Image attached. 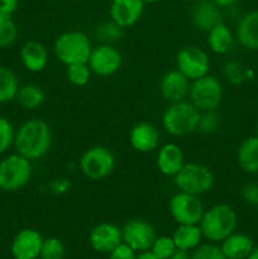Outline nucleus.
<instances>
[{
	"instance_id": "1",
	"label": "nucleus",
	"mask_w": 258,
	"mask_h": 259,
	"mask_svg": "<svg viewBox=\"0 0 258 259\" xmlns=\"http://www.w3.org/2000/svg\"><path fill=\"white\" fill-rule=\"evenodd\" d=\"M52 131L43 119H29L15 132L14 148L17 153L30 162L43 158L52 147Z\"/></svg>"
},
{
	"instance_id": "2",
	"label": "nucleus",
	"mask_w": 258,
	"mask_h": 259,
	"mask_svg": "<svg viewBox=\"0 0 258 259\" xmlns=\"http://www.w3.org/2000/svg\"><path fill=\"white\" fill-rule=\"evenodd\" d=\"M237 224L235 210L228 204H217L205 210L199 227L205 239L211 243H220L235 232Z\"/></svg>"
},
{
	"instance_id": "3",
	"label": "nucleus",
	"mask_w": 258,
	"mask_h": 259,
	"mask_svg": "<svg viewBox=\"0 0 258 259\" xmlns=\"http://www.w3.org/2000/svg\"><path fill=\"white\" fill-rule=\"evenodd\" d=\"M200 113L189 100L171 103L162 115V126L172 137H186L197 132Z\"/></svg>"
},
{
	"instance_id": "4",
	"label": "nucleus",
	"mask_w": 258,
	"mask_h": 259,
	"mask_svg": "<svg viewBox=\"0 0 258 259\" xmlns=\"http://www.w3.org/2000/svg\"><path fill=\"white\" fill-rule=\"evenodd\" d=\"M93 51L91 40L80 30H68L56 38L53 43L55 56L63 65L86 63Z\"/></svg>"
},
{
	"instance_id": "5",
	"label": "nucleus",
	"mask_w": 258,
	"mask_h": 259,
	"mask_svg": "<svg viewBox=\"0 0 258 259\" xmlns=\"http://www.w3.org/2000/svg\"><path fill=\"white\" fill-rule=\"evenodd\" d=\"M215 177L211 169L202 163H185L184 167L174 176V184L179 191L187 194L201 195L211 191Z\"/></svg>"
},
{
	"instance_id": "6",
	"label": "nucleus",
	"mask_w": 258,
	"mask_h": 259,
	"mask_svg": "<svg viewBox=\"0 0 258 259\" xmlns=\"http://www.w3.org/2000/svg\"><path fill=\"white\" fill-rule=\"evenodd\" d=\"M32 162L19 153H12L0 159V190L15 192L29 184L32 179Z\"/></svg>"
},
{
	"instance_id": "7",
	"label": "nucleus",
	"mask_w": 258,
	"mask_h": 259,
	"mask_svg": "<svg viewBox=\"0 0 258 259\" xmlns=\"http://www.w3.org/2000/svg\"><path fill=\"white\" fill-rule=\"evenodd\" d=\"M80 169L86 179L100 181L113 174L115 168V157L105 146H93L80 157Z\"/></svg>"
},
{
	"instance_id": "8",
	"label": "nucleus",
	"mask_w": 258,
	"mask_h": 259,
	"mask_svg": "<svg viewBox=\"0 0 258 259\" xmlns=\"http://www.w3.org/2000/svg\"><path fill=\"white\" fill-rule=\"evenodd\" d=\"M189 101L200 111L218 110L223 101V86L219 78L205 75L191 81Z\"/></svg>"
},
{
	"instance_id": "9",
	"label": "nucleus",
	"mask_w": 258,
	"mask_h": 259,
	"mask_svg": "<svg viewBox=\"0 0 258 259\" xmlns=\"http://www.w3.org/2000/svg\"><path fill=\"white\" fill-rule=\"evenodd\" d=\"M168 210L177 224H199L205 207L196 195L179 191L169 199Z\"/></svg>"
},
{
	"instance_id": "10",
	"label": "nucleus",
	"mask_w": 258,
	"mask_h": 259,
	"mask_svg": "<svg viewBox=\"0 0 258 259\" xmlns=\"http://www.w3.org/2000/svg\"><path fill=\"white\" fill-rule=\"evenodd\" d=\"M210 66L209 55L196 46L182 47L176 55V68L190 81L209 75Z\"/></svg>"
},
{
	"instance_id": "11",
	"label": "nucleus",
	"mask_w": 258,
	"mask_h": 259,
	"mask_svg": "<svg viewBox=\"0 0 258 259\" xmlns=\"http://www.w3.org/2000/svg\"><path fill=\"white\" fill-rule=\"evenodd\" d=\"M123 63V57L118 48L113 45L101 43L98 47L93 48L89 57L88 65L91 72L100 77H109L118 72Z\"/></svg>"
},
{
	"instance_id": "12",
	"label": "nucleus",
	"mask_w": 258,
	"mask_h": 259,
	"mask_svg": "<svg viewBox=\"0 0 258 259\" xmlns=\"http://www.w3.org/2000/svg\"><path fill=\"white\" fill-rule=\"evenodd\" d=\"M121 238L123 243L136 252H146L151 249L157 234L153 225L147 220L132 219L121 228Z\"/></svg>"
},
{
	"instance_id": "13",
	"label": "nucleus",
	"mask_w": 258,
	"mask_h": 259,
	"mask_svg": "<svg viewBox=\"0 0 258 259\" xmlns=\"http://www.w3.org/2000/svg\"><path fill=\"white\" fill-rule=\"evenodd\" d=\"M45 238L38 230L22 229L14 235L10 252L14 259H38Z\"/></svg>"
},
{
	"instance_id": "14",
	"label": "nucleus",
	"mask_w": 258,
	"mask_h": 259,
	"mask_svg": "<svg viewBox=\"0 0 258 259\" xmlns=\"http://www.w3.org/2000/svg\"><path fill=\"white\" fill-rule=\"evenodd\" d=\"M121 242V228L116 227L113 223H100L95 225L89 234L91 248L103 254H109Z\"/></svg>"
},
{
	"instance_id": "15",
	"label": "nucleus",
	"mask_w": 258,
	"mask_h": 259,
	"mask_svg": "<svg viewBox=\"0 0 258 259\" xmlns=\"http://www.w3.org/2000/svg\"><path fill=\"white\" fill-rule=\"evenodd\" d=\"M191 81L182 75L177 68L169 70L162 76L159 81V94L166 101L177 103V101L187 100Z\"/></svg>"
},
{
	"instance_id": "16",
	"label": "nucleus",
	"mask_w": 258,
	"mask_h": 259,
	"mask_svg": "<svg viewBox=\"0 0 258 259\" xmlns=\"http://www.w3.org/2000/svg\"><path fill=\"white\" fill-rule=\"evenodd\" d=\"M144 5L142 0H111L109 14L114 23L125 29L141 19Z\"/></svg>"
},
{
	"instance_id": "17",
	"label": "nucleus",
	"mask_w": 258,
	"mask_h": 259,
	"mask_svg": "<svg viewBox=\"0 0 258 259\" xmlns=\"http://www.w3.org/2000/svg\"><path fill=\"white\" fill-rule=\"evenodd\" d=\"M129 143L134 151L139 153H149L159 146L158 129L148 121L136 124L129 132Z\"/></svg>"
},
{
	"instance_id": "18",
	"label": "nucleus",
	"mask_w": 258,
	"mask_h": 259,
	"mask_svg": "<svg viewBox=\"0 0 258 259\" xmlns=\"http://www.w3.org/2000/svg\"><path fill=\"white\" fill-rule=\"evenodd\" d=\"M191 20L197 30L207 33L223 22L220 7L211 0H196V4L191 10Z\"/></svg>"
},
{
	"instance_id": "19",
	"label": "nucleus",
	"mask_w": 258,
	"mask_h": 259,
	"mask_svg": "<svg viewBox=\"0 0 258 259\" xmlns=\"http://www.w3.org/2000/svg\"><path fill=\"white\" fill-rule=\"evenodd\" d=\"M185 153L176 143H166L159 147L157 152L156 164L163 176L174 177L184 167Z\"/></svg>"
},
{
	"instance_id": "20",
	"label": "nucleus",
	"mask_w": 258,
	"mask_h": 259,
	"mask_svg": "<svg viewBox=\"0 0 258 259\" xmlns=\"http://www.w3.org/2000/svg\"><path fill=\"white\" fill-rule=\"evenodd\" d=\"M19 56L25 70L32 73L42 72L50 62V56L46 46L35 39L27 40L20 48Z\"/></svg>"
},
{
	"instance_id": "21",
	"label": "nucleus",
	"mask_w": 258,
	"mask_h": 259,
	"mask_svg": "<svg viewBox=\"0 0 258 259\" xmlns=\"http://www.w3.org/2000/svg\"><path fill=\"white\" fill-rule=\"evenodd\" d=\"M235 39L249 51H258V10L243 15L235 28Z\"/></svg>"
},
{
	"instance_id": "22",
	"label": "nucleus",
	"mask_w": 258,
	"mask_h": 259,
	"mask_svg": "<svg viewBox=\"0 0 258 259\" xmlns=\"http://www.w3.org/2000/svg\"><path fill=\"white\" fill-rule=\"evenodd\" d=\"M220 243V248L227 259H247L254 248L252 238L243 233H232Z\"/></svg>"
},
{
	"instance_id": "23",
	"label": "nucleus",
	"mask_w": 258,
	"mask_h": 259,
	"mask_svg": "<svg viewBox=\"0 0 258 259\" xmlns=\"http://www.w3.org/2000/svg\"><path fill=\"white\" fill-rule=\"evenodd\" d=\"M234 34L224 22L215 25L206 33L207 47L217 55H225L229 52L234 45Z\"/></svg>"
},
{
	"instance_id": "24",
	"label": "nucleus",
	"mask_w": 258,
	"mask_h": 259,
	"mask_svg": "<svg viewBox=\"0 0 258 259\" xmlns=\"http://www.w3.org/2000/svg\"><path fill=\"white\" fill-rule=\"evenodd\" d=\"M202 233L199 224H180L172 234L175 245L179 249L192 252L201 244Z\"/></svg>"
},
{
	"instance_id": "25",
	"label": "nucleus",
	"mask_w": 258,
	"mask_h": 259,
	"mask_svg": "<svg viewBox=\"0 0 258 259\" xmlns=\"http://www.w3.org/2000/svg\"><path fill=\"white\" fill-rule=\"evenodd\" d=\"M238 164L247 174H258V136L248 137L237 152Z\"/></svg>"
},
{
	"instance_id": "26",
	"label": "nucleus",
	"mask_w": 258,
	"mask_h": 259,
	"mask_svg": "<svg viewBox=\"0 0 258 259\" xmlns=\"http://www.w3.org/2000/svg\"><path fill=\"white\" fill-rule=\"evenodd\" d=\"M15 100L19 104L20 108L25 110H35L43 105L46 95L40 86L35 83H25L19 88Z\"/></svg>"
},
{
	"instance_id": "27",
	"label": "nucleus",
	"mask_w": 258,
	"mask_h": 259,
	"mask_svg": "<svg viewBox=\"0 0 258 259\" xmlns=\"http://www.w3.org/2000/svg\"><path fill=\"white\" fill-rule=\"evenodd\" d=\"M20 88L19 78L12 68L0 66V104L15 100Z\"/></svg>"
},
{
	"instance_id": "28",
	"label": "nucleus",
	"mask_w": 258,
	"mask_h": 259,
	"mask_svg": "<svg viewBox=\"0 0 258 259\" xmlns=\"http://www.w3.org/2000/svg\"><path fill=\"white\" fill-rule=\"evenodd\" d=\"M223 76L230 85L239 86L244 81L252 80L254 73L252 70L244 67V65L239 61L229 60L223 66Z\"/></svg>"
},
{
	"instance_id": "29",
	"label": "nucleus",
	"mask_w": 258,
	"mask_h": 259,
	"mask_svg": "<svg viewBox=\"0 0 258 259\" xmlns=\"http://www.w3.org/2000/svg\"><path fill=\"white\" fill-rule=\"evenodd\" d=\"M18 35L19 30L13 15L0 12V48H8L14 45Z\"/></svg>"
},
{
	"instance_id": "30",
	"label": "nucleus",
	"mask_w": 258,
	"mask_h": 259,
	"mask_svg": "<svg viewBox=\"0 0 258 259\" xmlns=\"http://www.w3.org/2000/svg\"><path fill=\"white\" fill-rule=\"evenodd\" d=\"M66 76L70 83L77 88H82L90 82V78L93 72H91L90 67H89L88 62L86 63H73V65L66 66Z\"/></svg>"
},
{
	"instance_id": "31",
	"label": "nucleus",
	"mask_w": 258,
	"mask_h": 259,
	"mask_svg": "<svg viewBox=\"0 0 258 259\" xmlns=\"http://www.w3.org/2000/svg\"><path fill=\"white\" fill-rule=\"evenodd\" d=\"M66 248L61 239L56 237L46 238L43 240L39 259H65Z\"/></svg>"
},
{
	"instance_id": "32",
	"label": "nucleus",
	"mask_w": 258,
	"mask_h": 259,
	"mask_svg": "<svg viewBox=\"0 0 258 259\" xmlns=\"http://www.w3.org/2000/svg\"><path fill=\"white\" fill-rule=\"evenodd\" d=\"M123 30L124 29L120 25L110 20V22H104L100 25H98L95 29V35L103 43L111 45L113 42L120 39L121 35H123Z\"/></svg>"
},
{
	"instance_id": "33",
	"label": "nucleus",
	"mask_w": 258,
	"mask_h": 259,
	"mask_svg": "<svg viewBox=\"0 0 258 259\" xmlns=\"http://www.w3.org/2000/svg\"><path fill=\"white\" fill-rule=\"evenodd\" d=\"M15 132L17 129L10 119L0 115V154L7 153L12 147H14Z\"/></svg>"
},
{
	"instance_id": "34",
	"label": "nucleus",
	"mask_w": 258,
	"mask_h": 259,
	"mask_svg": "<svg viewBox=\"0 0 258 259\" xmlns=\"http://www.w3.org/2000/svg\"><path fill=\"white\" fill-rule=\"evenodd\" d=\"M175 250H176V245H175L172 237L162 235V237H157L154 239L149 252L158 259H169Z\"/></svg>"
},
{
	"instance_id": "35",
	"label": "nucleus",
	"mask_w": 258,
	"mask_h": 259,
	"mask_svg": "<svg viewBox=\"0 0 258 259\" xmlns=\"http://www.w3.org/2000/svg\"><path fill=\"white\" fill-rule=\"evenodd\" d=\"M220 126V116L218 110H207L200 113L197 131L202 134H214Z\"/></svg>"
},
{
	"instance_id": "36",
	"label": "nucleus",
	"mask_w": 258,
	"mask_h": 259,
	"mask_svg": "<svg viewBox=\"0 0 258 259\" xmlns=\"http://www.w3.org/2000/svg\"><path fill=\"white\" fill-rule=\"evenodd\" d=\"M191 259H227L219 245L214 243L200 244L191 253Z\"/></svg>"
},
{
	"instance_id": "37",
	"label": "nucleus",
	"mask_w": 258,
	"mask_h": 259,
	"mask_svg": "<svg viewBox=\"0 0 258 259\" xmlns=\"http://www.w3.org/2000/svg\"><path fill=\"white\" fill-rule=\"evenodd\" d=\"M240 197L243 201L247 204L257 206L258 205V184L254 182H248V184L243 185L240 189Z\"/></svg>"
},
{
	"instance_id": "38",
	"label": "nucleus",
	"mask_w": 258,
	"mask_h": 259,
	"mask_svg": "<svg viewBox=\"0 0 258 259\" xmlns=\"http://www.w3.org/2000/svg\"><path fill=\"white\" fill-rule=\"evenodd\" d=\"M136 258H137L136 250L132 249L128 244H125V243L123 242L109 253V259H136Z\"/></svg>"
},
{
	"instance_id": "39",
	"label": "nucleus",
	"mask_w": 258,
	"mask_h": 259,
	"mask_svg": "<svg viewBox=\"0 0 258 259\" xmlns=\"http://www.w3.org/2000/svg\"><path fill=\"white\" fill-rule=\"evenodd\" d=\"M51 191L55 192V194H63V192L67 191L70 189V182L66 179H56L53 180L50 184Z\"/></svg>"
},
{
	"instance_id": "40",
	"label": "nucleus",
	"mask_w": 258,
	"mask_h": 259,
	"mask_svg": "<svg viewBox=\"0 0 258 259\" xmlns=\"http://www.w3.org/2000/svg\"><path fill=\"white\" fill-rule=\"evenodd\" d=\"M19 7V0H0V12L13 15Z\"/></svg>"
},
{
	"instance_id": "41",
	"label": "nucleus",
	"mask_w": 258,
	"mask_h": 259,
	"mask_svg": "<svg viewBox=\"0 0 258 259\" xmlns=\"http://www.w3.org/2000/svg\"><path fill=\"white\" fill-rule=\"evenodd\" d=\"M169 259H191V253L189 250H184V249H179L176 248V250L174 252V254L171 255Z\"/></svg>"
},
{
	"instance_id": "42",
	"label": "nucleus",
	"mask_w": 258,
	"mask_h": 259,
	"mask_svg": "<svg viewBox=\"0 0 258 259\" xmlns=\"http://www.w3.org/2000/svg\"><path fill=\"white\" fill-rule=\"evenodd\" d=\"M211 2H214L218 7L227 8V7H232V5L237 4L239 0H211Z\"/></svg>"
},
{
	"instance_id": "43",
	"label": "nucleus",
	"mask_w": 258,
	"mask_h": 259,
	"mask_svg": "<svg viewBox=\"0 0 258 259\" xmlns=\"http://www.w3.org/2000/svg\"><path fill=\"white\" fill-rule=\"evenodd\" d=\"M136 259H158L156 255L152 254L149 250H146V252H141V254L137 255Z\"/></svg>"
},
{
	"instance_id": "44",
	"label": "nucleus",
	"mask_w": 258,
	"mask_h": 259,
	"mask_svg": "<svg viewBox=\"0 0 258 259\" xmlns=\"http://www.w3.org/2000/svg\"><path fill=\"white\" fill-rule=\"evenodd\" d=\"M247 259H258V247L253 248V250L250 252V254L248 255Z\"/></svg>"
},
{
	"instance_id": "45",
	"label": "nucleus",
	"mask_w": 258,
	"mask_h": 259,
	"mask_svg": "<svg viewBox=\"0 0 258 259\" xmlns=\"http://www.w3.org/2000/svg\"><path fill=\"white\" fill-rule=\"evenodd\" d=\"M142 2H143L144 4H153V3L159 2V0H142Z\"/></svg>"
}]
</instances>
